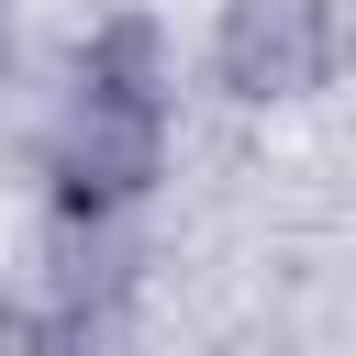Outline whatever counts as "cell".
<instances>
[{
	"label": "cell",
	"instance_id": "2",
	"mask_svg": "<svg viewBox=\"0 0 356 356\" xmlns=\"http://www.w3.org/2000/svg\"><path fill=\"white\" fill-rule=\"evenodd\" d=\"M345 0H222L211 11V78L245 111H300L345 78Z\"/></svg>",
	"mask_w": 356,
	"mask_h": 356
},
{
	"label": "cell",
	"instance_id": "3",
	"mask_svg": "<svg viewBox=\"0 0 356 356\" xmlns=\"http://www.w3.org/2000/svg\"><path fill=\"white\" fill-rule=\"evenodd\" d=\"M0 56H11V0H0Z\"/></svg>",
	"mask_w": 356,
	"mask_h": 356
},
{
	"label": "cell",
	"instance_id": "1",
	"mask_svg": "<svg viewBox=\"0 0 356 356\" xmlns=\"http://www.w3.org/2000/svg\"><path fill=\"white\" fill-rule=\"evenodd\" d=\"M33 156H44L56 200H111V211H145L167 189V167H178L167 156V100L156 89H122V78H89V67H67Z\"/></svg>",
	"mask_w": 356,
	"mask_h": 356
}]
</instances>
